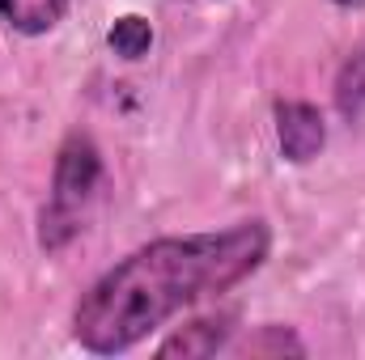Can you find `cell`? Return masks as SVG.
<instances>
[{"label":"cell","mask_w":365,"mask_h":360,"mask_svg":"<svg viewBox=\"0 0 365 360\" xmlns=\"http://www.w3.org/2000/svg\"><path fill=\"white\" fill-rule=\"evenodd\" d=\"M331 106L344 123H361L365 119V43L357 51L344 55V64L336 68L331 81Z\"/></svg>","instance_id":"6"},{"label":"cell","mask_w":365,"mask_h":360,"mask_svg":"<svg viewBox=\"0 0 365 360\" xmlns=\"http://www.w3.org/2000/svg\"><path fill=\"white\" fill-rule=\"evenodd\" d=\"M102 182H106V162H102V149L90 132L73 127L60 149H56V166H51V191L38 208V229H34V242L43 255H60L68 250L86 229H90L93 203L102 195Z\"/></svg>","instance_id":"2"},{"label":"cell","mask_w":365,"mask_h":360,"mask_svg":"<svg viewBox=\"0 0 365 360\" xmlns=\"http://www.w3.org/2000/svg\"><path fill=\"white\" fill-rule=\"evenodd\" d=\"M336 9H349V13H357V9H365V0H331Z\"/></svg>","instance_id":"9"},{"label":"cell","mask_w":365,"mask_h":360,"mask_svg":"<svg viewBox=\"0 0 365 360\" xmlns=\"http://www.w3.org/2000/svg\"><path fill=\"white\" fill-rule=\"evenodd\" d=\"M230 352H242V356H306V344H302V335L293 327L264 322L242 344H230Z\"/></svg>","instance_id":"7"},{"label":"cell","mask_w":365,"mask_h":360,"mask_svg":"<svg viewBox=\"0 0 365 360\" xmlns=\"http://www.w3.org/2000/svg\"><path fill=\"white\" fill-rule=\"evenodd\" d=\"M106 47H110L119 60H145L149 47H153V26H149L140 13H128V17H119V21L106 30Z\"/></svg>","instance_id":"8"},{"label":"cell","mask_w":365,"mask_h":360,"mask_svg":"<svg viewBox=\"0 0 365 360\" xmlns=\"http://www.w3.org/2000/svg\"><path fill=\"white\" fill-rule=\"evenodd\" d=\"M276 149L289 166H310L327 149V119L306 97H280L272 106Z\"/></svg>","instance_id":"3"},{"label":"cell","mask_w":365,"mask_h":360,"mask_svg":"<svg viewBox=\"0 0 365 360\" xmlns=\"http://www.w3.org/2000/svg\"><path fill=\"white\" fill-rule=\"evenodd\" d=\"M234 335H238V309H221V314H204V318H191V322H182L175 327L158 348H153V356L158 360H204V356H221V352H230V344H234Z\"/></svg>","instance_id":"4"},{"label":"cell","mask_w":365,"mask_h":360,"mask_svg":"<svg viewBox=\"0 0 365 360\" xmlns=\"http://www.w3.org/2000/svg\"><path fill=\"white\" fill-rule=\"evenodd\" d=\"M272 255V225L264 216L234 221L204 233L153 238L93 280L77 297L68 335L93 356H123L158 335L170 318L251 280Z\"/></svg>","instance_id":"1"},{"label":"cell","mask_w":365,"mask_h":360,"mask_svg":"<svg viewBox=\"0 0 365 360\" xmlns=\"http://www.w3.org/2000/svg\"><path fill=\"white\" fill-rule=\"evenodd\" d=\"M73 0H0V21L21 38H43L64 26Z\"/></svg>","instance_id":"5"}]
</instances>
